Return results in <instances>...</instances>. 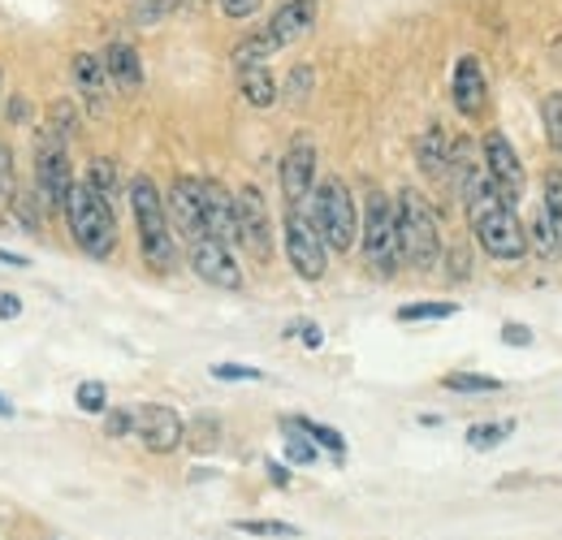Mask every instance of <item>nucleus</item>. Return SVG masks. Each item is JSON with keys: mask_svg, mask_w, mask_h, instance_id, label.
<instances>
[{"mask_svg": "<svg viewBox=\"0 0 562 540\" xmlns=\"http://www.w3.org/2000/svg\"><path fill=\"white\" fill-rule=\"evenodd\" d=\"M281 247H285L290 269L299 272L303 281H321V277L329 272V247H325V238L316 234V225H312L307 212H285Z\"/></svg>", "mask_w": 562, "mask_h": 540, "instance_id": "obj_7", "label": "nucleus"}, {"mask_svg": "<svg viewBox=\"0 0 562 540\" xmlns=\"http://www.w3.org/2000/svg\"><path fill=\"white\" fill-rule=\"evenodd\" d=\"M316 143L312 135H294L285 156H281V200H285V212H303L312 191H316Z\"/></svg>", "mask_w": 562, "mask_h": 540, "instance_id": "obj_8", "label": "nucleus"}, {"mask_svg": "<svg viewBox=\"0 0 562 540\" xmlns=\"http://www.w3.org/2000/svg\"><path fill=\"white\" fill-rule=\"evenodd\" d=\"M173 4H182V0H151V9H147V13H165V9H173Z\"/></svg>", "mask_w": 562, "mask_h": 540, "instance_id": "obj_45", "label": "nucleus"}, {"mask_svg": "<svg viewBox=\"0 0 562 540\" xmlns=\"http://www.w3.org/2000/svg\"><path fill=\"white\" fill-rule=\"evenodd\" d=\"M70 74H74V87H78L82 109H87L91 117H104V113H109V91H113L109 69H104V57L78 53V57L70 61Z\"/></svg>", "mask_w": 562, "mask_h": 540, "instance_id": "obj_14", "label": "nucleus"}, {"mask_svg": "<svg viewBox=\"0 0 562 540\" xmlns=\"http://www.w3.org/2000/svg\"><path fill=\"white\" fill-rule=\"evenodd\" d=\"M524 229H528V251H537L541 260H559L562 243H559V229H554V221H550L546 207H537L532 225H524Z\"/></svg>", "mask_w": 562, "mask_h": 540, "instance_id": "obj_22", "label": "nucleus"}, {"mask_svg": "<svg viewBox=\"0 0 562 540\" xmlns=\"http://www.w3.org/2000/svg\"><path fill=\"white\" fill-rule=\"evenodd\" d=\"M216 4H221V13H225V18H251L265 0H216Z\"/></svg>", "mask_w": 562, "mask_h": 540, "instance_id": "obj_38", "label": "nucleus"}, {"mask_svg": "<svg viewBox=\"0 0 562 540\" xmlns=\"http://www.w3.org/2000/svg\"><path fill=\"white\" fill-rule=\"evenodd\" d=\"M278 53V44L269 40V31H256V35H247L238 48H234V69L238 66H256V61H269Z\"/></svg>", "mask_w": 562, "mask_h": 540, "instance_id": "obj_28", "label": "nucleus"}, {"mask_svg": "<svg viewBox=\"0 0 562 540\" xmlns=\"http://www.w3.org/2000/svg\"><path fill=\"white\" fill-rule=\"evenodd\" d=\"M416 160L428 178H454V138L432 126L424 138H416Z\"/></svg>", "mask_w": 562, "mask_h": 540, "instance_id": "obj_18", "label": "nucleus"}, {"mask_svg": "<svg viewBox=\"0 0 562 540\" xmlns=\"http://www.w3.org/2000/svg\"><path fill=\"white\" fill-rule=\"evenodd\" d=\"M135 432V410H126V406H117V410H104V437H131Z\"/></svg>", "mask_w": 562, "mask_h": 540, "instance_id": "obj_35", "label": "nucleus"}, {"mask_svg": "<svg viewBox=\"0 0 562 540\" xmlns=\"http://www.w3.org/2000/svg\"><path fill=\"white\" fill-rule=\"evenodd\" d=\"M131 212H135V229H139V251L143 265L156 272V277H169L178 269V243H173V225H169V207L160 187L135 173L131 178Z\"/></svg>", "mask_w": 562, "mask_h": 540, "instance_id": "obj_1", "label": "nucleus"}, {"mask_svg": "<svg viewBox=\"0 0 562 540\" xmlns=\"http://www.w3.org/2000/svg\"><path fill=\"white\" fill-rule=\"evenodd\" d=\"M135 432H139V441L151 454H173L182 446V437H187V424H182V415L173 406L147 403L135 410Z\"/></svg>", "mask_w": 562, "mask_h": 540, "instance_id": "obj_12", "label": "nucleus"}, {"mask_svg": "<svg viewBox=\"0 0 562 540\" xmlns=\"http://www.w3.org/2000/svg\"><path fill=\"white\" fill-rule=\"evenodd\" d=\"M303 212L312 216V225H316V234L325 238L329 251L347 256L355 247V238H359V207H355L351 187L342 178L316 182V191H312V200H307Z\"/></svg>", "mask_w": 562, "mask_h": 540, "instance_id": "obj_5", "label": "nucleus"}, {"mask_svg": "<svg viewBox=\"0 0 562 540\" xmlns=\"http://www.w3.org/2000/svg\"><path fill=\"white\" fill-rule=\"evenodd\" d=\"M18 216V182H13V151L0 143V221Z\"/></svg>", "mask_w": 562, "mask_h": 540, "instance_id": "obj_27", "label": "nucleus"}, {"mask_svg": "<svg viewBox=\"0 0 562 540\" xmlns=\"http://www.w3.org/2000/svg\"><path fill=\"white\" fill-rule=\"evenodd\" d=\"M234 528H238V532H247V537H273V540L299 537V528H294V524H278V519H238Z\"/></svg>", "mask_w": 562, "mask_h": 540, "instance_id": "obj_29", "label": "nucleus"}, {"mask_svg": "<svg viewBox=\"0 0 562 540\" xmlns=\"http://www.w3.org/2000/svg\"><path fill=\"white\" fill-rule=\"evenodd\" d=\"M4 117H9L13 126H22V122L31 117V109H26V100H22V95H13V100H9V109H4Z\"/></svg>", "mask_w": 562, "mask_h": 540, "instance_id": "obj_41", "label": "nucleus"}, {"mask_svg": "<svg viewBox=\"0 0 562 540\" xmlns=\"http://www.w3.org/2000/svg\"><path fill=\"white\" fill-rule=\"evenodd\" d=\"M165 207H169V225L182 243H195L209 234L204 225V200H200V178H173L169 195H165Z\"/></svg>", "mask_w": 562, "mask_h": 540, "instance_id": "obj_13", "label": "nucleus"}, {"mask_svg": "<svg viewBox=\"0 0 562 540\" xmlns=\"http://www.w3.org/2000/svg\"><path fill=\"white\" fill-rule=\"evenodd\" d=\"M74 403L82 415H104L109 410V390L100 385V381H82L78 390H74Z\"/></svg>", "mask_w": 562, "mask_h": 540, "instance_id": "obj_30", "label": "nucleus"}, {"mask_svg": "<svg viewBox=\"0 0 562 540\" xmlns=\"http://www.w3.org/2000/svg\"><path fill=\"white\" fill-rule=\"evenodd\" d=\"M510 428L515 424H472L468 428V446L472 450H493V446H502L510 437Z\"/></svg>", "mask_w": 562, "mask_h": 540, "instance_id": "obj_31", "label": "nucleus"}, {"mask_svg": "<svg viewBox=\"0 0 562 540\" xmlns=\"http://www.w3.org/2000/svg\"><path fill=\"white\" fill-rule=\"evenodd\" d=\"M104 69H109V82H113L117 91H139L143 87V61L126 40H113V44L104 48Z\"/></svg>", "mask_w": 562, "mask_h": 540, "instance_id": "obj_19", "label": "nucleus"}, {"mask_svg": "<svg viewBox=\"0 0 562 540\" xmlns=\"http://www.w3.org/2000/svg\"><path fill=\"white\" fill-rule=\"evenodd\" d=\"M74 126H78V104H74V100H57V104L48 109V131L70 143Z\"/></svg>", "mask_w": 562, "mask_h": 540, "instance_id": "obj_32", "label": "nucleus"}, {"mask_svg": "<svg viewBox=\"0 0 562 540\" xmlns=\"http://www.w3.org/2000/svg\"><path fill=\"white\" fill-rule=\"evenodd\" d=\"M294 424H299V428H303V432H307V437H312V441H316L321 450H329V454H334L338 463L347 459V437H342L338 428H329V424H316V419H303V415H299Z\"/></svg>", "mask_w": 562, "mask_h": 540, "instance_id": "obj_26", "label": "nucleus"}, {"mask_svg": "<svg viewBox=\"0 0 562 540\" xmlns=\"http://www.w3.org/2000/svg\"><path fill=\"white\" fill-rule=\"evenodd\" d=\"M200 200H204V225L212 238H221L225 247H238V216H234V195L216 182L200 178Z\"/></svg>", "mask_w": 562, "mask_h": 540, "instance_id": "obj_15", "label": "nucleus"}, {"mask_svg": "<svg viewBox=\"0 0 562 540\" xmlns=\"http://www.w3.org/2000/svg\"><path fill=\"white\" fill-rule=\"evenodd\" d=\"M502 338L510 346H532V329L528 325H502Z\"/></svg>", "mask_w": 562, "mask_h": 540, "instance_id": "obj_40", "label": "nucleus"}, {"mask_svg": "<svg viewBox=\"0 0 562 540\" xmlns=\"http://www.w3.org/2000/svg\"><path fill=\"white\" fill-rule=\"evenodd\" d=\"M234 216H238V247L251 260L269 265L273 260V221H269V207H265L260 187H243L234 195Z\"/></svg>", "mask_w": 562, "mask_h": 540, "instance_id": "obj_9", "label": "nucleus"}, {"mask_svg": "<svg viewBox=\"0 0 562 540\" xmlns=\"http://www.w3.org/2000/svg\"><path fill=\"white\" fill-rule=\"evenodd\" d=\"M74 187V169H70V151H66V138H57L53 131H40L35 135V200L40 212H61L70 200Z\"/></svg>", "mask_w": 562, "mask_h": 540, "instance_id": "obj_6", "label": "nucleus"}, {"mask_svg": "<svg viewBox=\"0 0 562 540\" xmlns=\"http://www.w3.org/2000/svg\"><path fill=\"white\" fill-rule=\"evenodd\" d=\"M0 265H13V269H26L31 260H26V256H13V251H4V247H0Z\"/></svg>", "mask_w": 562, "mask_h": 540, "instance_id": "obj_44", "label": "nucleus"}, {"mask_svg": "<svg viewBox=\"0 0 562 540\" xmlns=\"http://www.w3.org/2000/svg\"><path fill=\"white\" fill-rule=\"evenodd\" d=\"M281 432H285V463H299V468H312L321 459V446L294 424V419H281Z\"/></svg>", "mask_w": 562, "mask_h": 540, "instance_id": "obj_23", "label": "nucleus"}, {"mask_svg": "<svg viewBox=\"0 0 562 540\" xmlns=\"http://www.w3.org/2000/svg\"><path fill=\"white\" fill-rule=\"evenodd\" d=\"M450 91H454V109H459L463 117H476V113L485 109L490 87H485V66H481V57H472V53H468V57H459Z\"/></svg>", "mask_w": 562, "mask_h": 540, "instance_id": "obj_17", "label": "nucleus"}, {"mask_svg": "<svg viewBox=\"0 0 562 540\" xmlns=\"http://www.w3.org/2000/svg\"><path fill=\"white\" fill-rule=\"evenodd\" d=\"M541 117H546L550 147L562 156V91H554V95H546V100H541Z\"/></svg>", "mask_w": 562, "mask_h": 540, "instance_id": "obj_33", "label": "nucleus"}, {"mask_svg": "<svg viewBox=\"0 0 562 540\" xmlns=\"http://www.w3.org/2000/svg\"><path fill=\"white\" fill-rule=\"evenodd\" d=\"M212 376L216 381H265V372L247 363H212Z\"/></svg>", "mask_w": 562, "mask_h": 540, "instance_id": "obj_36", "label": "nucleus"}, {"mask_svg": "<svg viewBox=\"0 0 562 540\" xmlns=\"http://www.w3.org/2000/svg\"><path fill=\"white\" fill-rule=\"evenodd\" d=\"M269 480H273L278 488H290V472H285L281 463H269Z\"/></svg>", "mask_w": 562, "mask_h": 540, "instance_id": "obj_43", "label": "nucleus"}, {"mask_svg": "<svg viewBox=\"0 0 562 540\" xmlns=\"http://www.w3.org/2000/svg\"><path fill=\"white\" fill-rule=\"evenodd\" d=\"M481 151H485V173L493 178V187L502 191L506 203H519L524 200V187H528V173H524V160L519 151L510 147V138L502 131H490L481 138Z\"/></svg>", "mask_w": 562, "mask_h": 540, "instance_id": "obj_10", "label": "nucleus"}, {"mask_svg": "<svg viewBox=\"0 0 562 540\" xmlns=\"http://www.w3.org/2000/svg\"><path fill=\"white\" fill-rule=\"evenodd\" d=\"M459 312V303L450 299H428V303H403L398 307V320L403 325H420V320H450Z\"/></svg>", "mask_w": 562, "mask_h": 540, "instance_id": "obj_24", "label": "nucleus"}, {"mask_svg": "<svg viewBox=\"0 0 562 540\" xmlns=\"http://www.w3.org/2000/svg\"><path fill=\"white\" fill-rule=\"evenodd\" d=\"M82 182H87V187H91L100 200H109L113 207H117V200H122V173H117V160H109V156H95Z\"/></svg>", "mask_w": 562, "mask_h": 540, "instance_id": "obj_21", "label": "nucleus"}, {"mask_svg": "<svg viewBox=\"0 0 562 540\" xmlns=\"http://www.w3.org/2000/svg\"><path fill=\"white\" fill-rule=\"evenodd\" d=\"M359 238H363V260L381 281H394L403 269V243H398V216L394 200L385 191H368L363 212H359Z\"/></svg>", "mask_w": 562, "mask_h": 540, "instance_id": "obj_4", "label": "nucleus"}, {"mask_svg": "<svg viewBox=\"0 0 562 540\" xmlns=\"http://www.w3.org/2000/svg\"><path fill=\"white\" fill-rule=\"evenodd\" d=\"M541 207L550 212V221H554L559 243H562V169H554V173L546 178V200H541Z\"/></svg>", "mask_w": 562, "mask_h": 540, "instance_id": "obj_34", "label": "nucleus"}, {"mask_svg": "<svg viewBox=\"0 0 562 540\" xmlns=\"http://www.w3.org/2000/svg\"><path fill=\"white\" fill-rule=\"evenodd\" d=\"M307 87H312V66H299L290 74V82H285V95H290V100H303Z\"/></svg>", "mask_w": 562, "mask_h": 540, "instance_id": "obj_37", "label": "nucleus"}, {"mask_svg": "<svg viewBox=\"0 0 562 540\" xmlns=\"http://www.w3.org/2000/svg\"><path fill=\"white\" fill-rule=\"evenodd\" d=\"M316 9H321V0H281L278 9H273V18H269V40L285 48V44H294V40H303V35H312V26H316Z\"/></svg>", "mask_w": 562, "mask_h": 540, "instance_id": "obj_16", "label": "nucleus"}, {"mask_svg": "<svg viewBox=\"0 0 562 540\" xmlns=\"http://www.w3.org/2000/svg\"><path fill=\"white\" fill-rule=\"evenodd\" d=\"M290 334H299V338H303V346H307V350H321V346H325V334H321L316 325H294Z\"/></svg>", "mask_w": 562, "mask_h": 540, "instance_id": "obj_39", "label": "nucleus"}, {"mask_svg": "<svg viewBox=\"0 0 562 540\" xmlns=\"http://www.w3.org/2000/svg\"><path fill=\"white\" fill-rule=\"evenodd\" d=\"M187 260H191L195 277L216 285V290H243V269L234 260V247H225L221 238L204 234V238L187 243Z\"/></svg>", "mask_w": 562, "mask_h": 540, "instance_id": "obj_11", "label": "nucleus"}, {"mask_svg": "<svg viewBox=\"0 0 562 540\" xmlns=\"http://www.w3.org/2000/svg\"><path fill=\"white\" fill-rule=\"evenodd\" d=\"M238 91L251 109H273L278 104V78L269 61H256V66H238Z\"/></svg>", "mask_w": 562, "mask_h": 540, "instance_id": "obj_20", "label": "nucleus"}, {"mask_svg": "<svg viewBox=\"0 0 562 540\" xmlns=\"http://www.w3.org/2000/svg\"><path fill=\"white\" fill-rule=\"evenodd\" d=\"M22 316V299L18 294H0V320H18Z\"/></svg>", "mask_w": 562, "mask_h": 540, "instance_id": "obj_42", "label": "nucleus"}, {"mask_svg": "<svg viewBox=\"0 0 562 540\" xmlns=\"http://www.w3.org/2000/svg\"><path fill=\"white\" fill-rule=\"evenodd\" d=\"M66 225H70V238L74 247L91 260H109L117 251V212L113 203L100 200L87 182H74L70 187V200L61 207Z\"/></svg>", "mask_w": 562, "mask_h": 540, "instance_id": "obj_3", "label": "nucleus"}, {"mask_svg": "<svg viewBox=\"0 0 562 540\" xmlns=\"http://www.w3.org/2000/svg\"><path fill=\"white\" fill-rule=\"evenodd\" d=\"M394 216H398V243H403V265L416 272L441 269L446 260V243H441V225L432 203L424 200L416 187H403L394 200Z\"/></svg>", "mask_w": 562, "mask_h": 540, "instance_id": "obj_2", "label": "nucleus"}, {"mask_svg": "<svg viewBox=\"0 0 562 540\" xmlns=\"http://www.w3.org/2000/svg\"><path fill=\"white\" fill-rule=\"evenodd\" d=\"M441 385L450 394H502V381L485 376V372H450V376H441Z\"/></svg>", "mask_w": 562, "mask_h": 540, "instance_id": "obj_25", "label": "nucleus"}]
</instances>
